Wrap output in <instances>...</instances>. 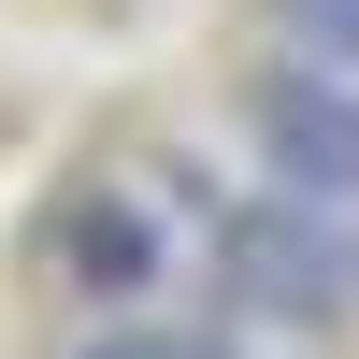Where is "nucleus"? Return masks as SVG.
<instances>
[{
    "label": "nucleus",
    "mask_w": 359,
    "mask_h": 359,
    "mask_svg": "<svg viewBox=\"0 0 359 359\" xmlns=\"http://www.w3.org/2000/svg\"><path fill=\"white\" fill-rule=\"evenodd\" d=\"M43 259H57V287H72V302L144 316V287L172 273V216H158L144 187H72V201H57V230H43Z\"/></svg>",
    "instance_id": "obj_3"
},
{
    "label": "nucleus",
    "mask_w": 359,
    "mask_h": 359,
    "mask_svg": "<svg viewBox=\"0 0 359 359\" xmlns=\"http://www.w3.org/2000/svg\"><path fill=\"white\" fill-rule=\"evenodd\" d=\"M216 287L230 316H259V331H331V316L359 302V230L316 216V201H230L216 216Z\"/></svg>",
    "instance_id": "obj_1"
},
{
    "label": "nucleus",
    "mask_w": 359,
    "mask_h": 359,
    "mask_svg": "<svg viewBox=\"0 0 359 359\" xmlns=\"http://www.w3.org/2000/svg\"><path fill=\"white\" fill-rule=\"evenodd\" d=\"M273 15L287 57H331V72H359V0H259Z\"/></svg>",
    "instance_id": "obj_5"
},
{
    "label": "nucleus",
    "mask_w": 359,
    "mask_h": 359,
    "mask_svg": "<svg viewBox=\"0 0 359 359\" xmlns=\"http://www.w3.org/2000/svg\"><path fill=\"white\" fill-rule=\"evenodd\" d=\"M72 359H245V331H172V316H101Z\"/></svg>",
    "instance_id": "obj_4"
},
{
    "label": "nucleus",
    "mask_w": 359,
    "mask_h": 359,
    "mask_svg": "<svg viewBox=\"0 0 359 359\" xmlns=\"http://www.w3.org/2000/svg\"><path fill=\"white\" fill-rule=\"evenodd\" d=\"M245 144L259 172H273L287 201H316V216H359V72H331V57H259L245 72Z\"/></svg>",
    "instance_id": "obj_2"
}]
</instances>
